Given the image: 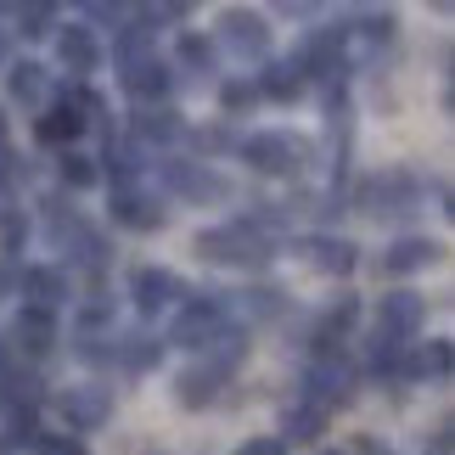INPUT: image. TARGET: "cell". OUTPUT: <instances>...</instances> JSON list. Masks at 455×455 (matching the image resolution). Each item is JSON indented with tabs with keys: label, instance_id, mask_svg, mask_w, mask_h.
<instances>
[{
	"label": "cell",
	"instance_id": "4dcf8cb0",
	"mask_svg": "<svg viewBox=\"0 0 455 455\" xmlns=\"http://www.w3.org/2000/svg\"><path fill=\"white\" fill-rule=\"evenodd\" d=\"M236 455H282V444H270V439H259V444H242Z\"/></svg>",
	"mask_w": 455,
	"mask_h": 455
},
{
	"label": "cell",
	"instance_id": "ba28073f",
	"mask_svg": "<svg viewBox=\"0 0 455 455\" xmlns=\"http://www.w3.org/2000/svg\"><path fill=\"white\" fill-rule=\"evenodd\" d=\"M113 220H118V225H130V231H152V225L164 220V208H157L141 186H130V180H124V186H113Z\"/></svg>",
	"mask_w": 455,
	"mask_h": 455
},
{
	"label": "cell",
	"instance_id": "f1b7e54d",
	"mask_svg": "<svg viewBox=\"0 0 455 455\" xmlns=\"http://www.w3.org/2000/svg\"><path fill=\"white\" fill-rule=\"evenodd\" d=\"M253 101H259V91H253V84H225V108H231V113L253 108Z\"/></svg>",
	"mask_w": 455,
	"mask_h": 455
},
{
	"label": "cell",
	"instance_id": "d6a6232c",
	"mask_svg": "<svg viewBox=\"0 0 455 455\" xmlns=\"http://www.w3.org/2000/svg\"><path fill=\"white\" fill-rule=\"evenodd\" d=\"M326 455H338V450H326Z\"/></svg>",
	"mask_w": 455,
	"mask_h": 455
},
{
	"label": "cell",
	"instance_id": "484cf974",
	"mask_svg": "<svg viewBox=\"0 0 455 455\" xmlns=\"http://www.w3.org/2000/svg\"><path fill=\"white\" fill-rule=\"evenodd\" d=\"M174 130H180V124H174V113H169V108H157V113H141V135H147V141H169Z\"/></svg>",
	"mask_w": 455,
	"mask_h": 455
},
{
	"label": "cell",
	"instance_id": "9c48e42d",
	"mask_svg": "<svg viewBox=\"0 0 455 455\" xmlns=\"http://www.w3.org/2000/svg\"><path fill=\"white\" fill-rule=\"evenodd\" d=\"M220 338V304L214 299H197L180 321H174V343H191V348H208Z\"/></svg>",
	"mask_w": 455,
	"mask_h": 455
},
{
	"label": "cell",
	"instance_id": "1f68e13d",
	"mask_svg": "<svg viewBox=\"0 0 455 455\" xmlns=\"http://www.w3.org/2000/svg\"><path fill=\"white\" fill-rule=\"evenodd\" d=\"M0 147H6V118H0Z\"/></svg>",
	"mask_w": 455,
	"mask_h": 455
},
{
	"label": "cell",
	"instance_id": "d4e9b609",
	"mask_svg": "<svg viewBox=\"0 0 455 455\" xmlns=\"http://www.w3.org/2000/svg\"><path fill=\"white\" fill-rule=\"evenodd\" d=\"M180 62H186V68H203V74H208V68H214V45L197 40V34H186V40H180Z\"/></svg>",
	"mask_w": 455,
	"mask_h": 455
},
{
	"label": "cell",
	"instance_id": "52a82bcc",
	"mask_svg": "<svg viewBox=\"0 0 455 455\" xmlns=\"http://www.w3.org/2000/svg\"><path fill=\"white\" fill-rule=\"evenodd\" d=\"M130 292H135V304H141V315H157L164 304L180 299V282H174V270L141 265V270H135V282H130Z\"/></svg>",
	"mask_w": 455,
	"mask_h": 455
},
{
	"label": "cell",
	"instance_id": "cb8c5ba5",
	"mask_svg": "<svg viewBox=\"0 0 455 455\" xmlns=\"http://www.w3.org/2000/svg\"><path fill=\"white\" fill-rule=\"evenodd\" d=\"M411 371H416V377H427V371H433V377H450V343H427V355L416 360Z\"/></svg>",
	"mask_w": 455,
	"mask_h": 455
},
{
	"label": "cell",
	"instance_id": "7c38bea8",
	"mask_svg": "<svg viewBox=\"0 0 455 455\" xmlns=\"http://www.w3.org/2000/svg\"><path fill=\"white\" fill-rule=\"evenodd\" d=\"M225 40H231L236 51H253V57H265L270 51V28L259 12H225Z\"/></svg>",
	"mask_w": 455,
	"mask_h": 455
},
{
	"label": "cell",
	"instance_id": "f546056e",
	"mask_svg": "<svg viewBox=\"0 0 455 455\" xmlns=\"http://www.w3.org/2000/svg\"><path fill=\"white\" fill-rule=\"evenodd\" d=\"M34 455H84V444H74V439H40Z\"/></svg>",
	"mask_w": 455,
	"mask_h": 455
},
{
	"label": "cell",
	"instance_id": "4fadbf2b",
	"mask_svg": "<svg viewBox=\"0 0 455 455\" xmlns=\"http://www.w3.org/2000/svg\"><path fill=\"white\" fill-rule=\"evenodd\" d=\"M124 91H130L135 101H147V108H152V101L169 91V68L157 62V57H135V62H130V74H124Z\"/></svg>",
	"mask_w": 455,
	"mask_h": 455
},
{
	"label": "cell",
	"instance_id": "5bb4252c",
	"mask_svg": "<svg viewBox=\"0 0 455 455\" xmlns=\"http://www.w3.org/2000/svg\"><path fill=\"white\" fill-rule=\"evenodd\" d=\"M304 253L315 270H355V242H343V236H309Z\"/></svg>",
	"mask_w": 455,
	"mask_h": 455
},
{
	"label": "cell",
	"instance_id": "8992f818",
	"mask_svg": "<svg viewBox=\"0 0 455 455\" xmlns=\"http://www.w3.org/2000/svg\"><path fill=\"white\" fill-rule=\"evenodd\" d=\"M12 338H17V348L23 355H51V343H57V315H45V309H17V321H12Z\"/></svg>",
	"mask_w": 455,
	"mask_h": 455
},
{
	"label": "cell",
	"instance_id": "7a4b0ae2",
	"mask_svg": "<svg viewBox=\"0 0 455 455\" xmlns=\"http://www.w3.org/2000/svg\"><path fill=\"white\" fill-rule=\"evenodd\" d=\"M427 321V299H416V292H388L377 309V343L382 348H405L416 331Z\"/></svg>",
	"mask_w": 455,
	"mask_h": 455
},
{
	"label": "cell",
	"instance_id": "44dd1931",
	"mask_svg": "<svg viewBox=\"0 0 455 455\" xmlns=\"http://www.w3.org/2000/svg\"><path fill=\"white\" fill-rule=\"evenodd\" d=\"M214 394H220V377L208 371V365H203V371H186V377H180V405H186V411L214 405Z\"/></svg>",
	"mask_w": 455,
	"mask_h": 455
},
{
	"label": "cell",
	"instance_id": "603a6c76",
	"mask_svg": "<svg viewBox=\"0 0 455 455\" xmlns=\"http://www.w3.org/2000/svg\"><path fill=\"white\" fill-rule=\"evenodd\" d=\"M62 180H68V186H91V180H96V164H91L84 152H62Z\"/></svg>",
	"mask_w": 455,
	"mask_h": 455
},
{
	"label": "cell",
	"instance_id": "4316f807",
	"mask_svg": "<svg viewBox=\"0 0 455 455\" xmlns=\"http://www.w3.org/2000/svg\"><path fill=\"white\" fill-rule=\"evenodd\" d=\"M17 23H23V34H45L51 23H57V6H23Z\"/></svg>",
	"mask_w": 455,
	"mask_h": 455
},
{
	"label": "cell",
	"instance_id": "3957f363",
	"mask_svg": "<svg viewBox=\"0 0 455 455\" xmlns=\"http://www.w3.org/2000/svg\"><path fill=\"white\" fill-rule=\"evenodd\" d=\"M242 157H248V164L259 169V174H292L299 169V157H304V147L292 141V135H248V141H242Z\"/></svg>",
	"mask_w": 455,
	"mask_h": 455
},
{
	"label": "cell",
	"instance_id": "5b68a950",
	"mask_svg": "<svg viewBox=\"0 0 455 455\" xmlns=\"http://www.w3.org/2000/svg\"><path fill=\"white\" fill-rule=\"evenodd\" d=\"M304 388H309V405H321V411H331V405H338V399H348V388H355V371H348L343 360H331V355H321V360L309 365Z\"/></svg>",
	"mask_w": 455,
	"mask_h": 455
},
{
	"label": "cell",
	"instance_id": "ffe728a7",
	"mask_svg": "<svg viewBox=\"0 0 455 455\" xmlns=\"http://www.w3.org/2000/svg\"><path fill=\"white\" fill-rule=\"evenodd\" d=\"M6 84H12V101H28V108H34V101L45 96V68L40 62H17Z\"/></svg>",
	"mask_w": 455,
	"mask_h": 455
},
{
	"label": "cell",
	"instance_id": "2e32d148",
	"mask_svg": "<svg viewBox=\"0 0 455 455\" xmlns=\"http://www.w3.org/2000/svg\"><path fill=\"white\" fill-rule=\"evenodd\" d=\"M79 130H84V118H79L74 101H68V108H51V113L40 118V141H51V147H74Z\"/></svg>",
	"mask_w": 455,
	"mask_h": 455
},
{
	"label": "cell",
	"instance_id": "9a60e30c",
	"mask_svg": "<svg viewBox=\"0 0 455 455\" xmlns=\"http://www.w3.org/2000/svg\"><path fill=\"white\" fill-rule=\"evenodd\" d=\"M57 57L68 74H91L96 68V40H91V28H68L62 40H57Z\"/></svg>",
	"mask_w": 455,
	"mask_h": 455
},
{
	"label": "cell",
	"instance_id": "8fae6325",
	"mask_svg": "<svg viewBox=\"0 0 455 455\" xmlns=\"http://www.w3.org/2000/svg\"><path fill=\"white\" fill-rule=\"evenodd\" d=\"M164 174H169V186L180 191V197H191V203H203V197H225V191H231L214 169H203V164H169Z\"/></svg>",
	"mask_w": 455,
	"mask_h": 455
},
{
	"label": "cell",
	"instance_id": "83f0119b",
	"mask_svg": "<svg viewBox=\"0 0 455 455\" xmlns=\"http://www.w3.org/2000/svg\"><path fill=\"white\" fill-rule=\"evenodd\" d=\"M124 360L135 365V371H141V365H152V360H157V343H152V338H130V348H124Z\"/></svg>",
	"mask_w": 455,
	"mask_h": 455
},
{
	"label": "cell",
	"instance_id": "6da1fadb",
	"mask_svg": "<svg viewBox=\"0 0 455 455\" xmlns=\"http://www.w3.org/2000/svg\"><path fill=\"white\" fill-rule=\"evenodd\" d=\"M197 253L214 259V265H242V270H248V265H265V259H270V236L259 231V225L236 220V225H220V231H203Z\"/></svg>",
	"mask_w": 455,
	"mask_h": 455
},
{
	"label": "cell",
	"instance_id": "7402d4cb",
	"mask_svg": "<svg viewBox=\"0 0 455 455\" xmlns=\"http://www.w3.org/2000/svg\"><path fill=\"white\" fill-rule=\"evenodd\" d=\"M326 416L331 411H321V405H309V399H304L299 411H287V433H292V439H315V433L326 427Z\"/></svg>",
	"mask_w": 455,
	"mask_h": 455
},
{
	"label": "cell",
	"instance_id": "d6986e66",
	"mask_svg": "<svg viewBox=\"0 0 455 455\" xmlns=\"http://www.w3.org/2000/svg\"><path fill=\"white\" fill-rule=\"evenodd\" d=\"M253 91H265L270 101H292V96L304 91V74H299V62H275L270 74H265V79L253 84Z\"/></svg>",
	"mask_w": 455,
	"mask_h": 455
},
{
	"label": "cell",
	"instance_id": "30bf717a",
	"mask_svg": "<svg viewBox=\"0 0 455 455\" xmlns=\"http://www.w3.org/2000/svg\"><path fill=\"white\" fill-rule=\"evenodd\" d=\"M433 259H439V242L405 236V242H394V248L382 253V275H416V270H427Z\"/></svg>",
	"mask_w": 455,
	"mask_h": 455
},
{
	"label": "cell",
	"instance_id": "277c9868",
	"mask_svg": "<svg viewBox=\"0 0 455 455\" xmlns=\"http://www.w3.org/2000/svg\"><path fill=\"white\" fill-rule=\"evenodd\" d=\"M57 405H62V416H68V427L96 433V427L113 416V388H96V382H84V388H68Z\"/></svg>",
	"mask_w": 455,
	"mask_h": 455
},
{
	"label": "cell",
	"instance_id": "e0dca14e",
	"mask_svg": "<svg viewBox=\"0 0 455 455\" xmlns=\"http://www.w3.org/2000/svg\"><path fill=\"white\" fill-rule=\"evenodd\" d=\"M23 287H28V299H34V309H57L62 299H68V282H62V270H23Z\"/></svg>",
	"mask_w": 455,
	"mask_h": 455
},
{
	"label": "cell",
	"instance_id": "ac0fdd59",
	"mask_svg": "<svg viewBox=\"0 0 455 455\" xmlns=\"http://www.w3.org/2000/svg\"><path fill=\"white\" fill-rule=\"evenodd\" d=\"M411 197H416V186L405 180V174H388V180H377L371 191V214H411Z\"/></svg>",
	"mask_w": 455,
	"mask_h": 455
}]
</instances>
